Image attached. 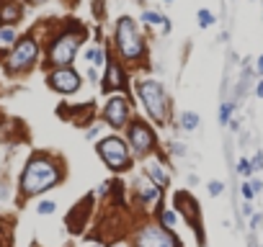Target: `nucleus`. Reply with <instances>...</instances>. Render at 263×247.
I'll list each match as a JSON object with an SVG mask.
<instances>
[{
	"instance_id": "nucleus-1",
	"label": "nucleus",
	"mask_w": 263,
	"mask_h": 247,
	"mask_svg": "<svg viewBox=\"0 0 263 247\" xmlns=\"http://www.w3.org/2000/svg\"><path fill=\"white\" fill-rule=\"evenodd\" d=\"M114 49L124 64H145L147 62V41L132 16H119L114 29Z\"/></svg>"
},
{
	"instance_id": "nucleus-2",
	"label": "nucleus",
	"mask_w": 263,
	"mask_h": 247,
	"mask_svg": "<svg viewBox=\"0 0 263 247\" xmlns=\"http://www.w3.org/2000/svg\"><path fill=\"white\" fill-rule=\"evenodd\" d=\"M135 96L140 98V103L145 106L147 116L155 124H168V114H170V98L165 93V88L160 80L155 77H137L135 80Z\"/></svg>"
},
{
	"instance_id": "nucleus-3",
	"label": "nucleus",
	"mask_w": 263,
	"mask_h": 247,
	"mask_svg": "<svg viewBox=\"0 0 263 247\" xmlns=\"http://www.w3.org/2000/svg\"><path fill=\"white\" fill-rule=\"evenodd\" d=\"M57 183H59V170L49 157H44V154L31 157L24 175H21V191L26 196L44 193L47 188H54Z\"/></svg>"
},
{
	"instance_id": "nucleus-4",
	"label": "nucleus",
	"mask_w": 263,
	"mask_h": 247,
	"mask_svg": "<svg viewBox=\"0 0 263 247\" xmlns=\"http://www.w3.org/2000/svg\"><path fill=\"white\" fill-rule=\"evenodd\" d=\"M85 41V29L83 26H70L59 31L52 41H49V52H47V59L52 67H68L75 62V54L80 49V44Z\"/></svg>"
},
{
	"instance_id": "nucleus-5",
	"label": "nucleus",
	"mask_w": 263,
	"mask_h": 247,
	"mask_svg": "<svg viewBox=\"0 0 263 247\" xmlns=\"http://www.w3.org/2000/svg\"><path fill=\"white\" fill-rule=\"evenodd\" d=\"M126 139H129L132 149H135V154H140V157L150 154L152 149L158 147L155 129H152L145 119H140V116H135V119L126 124Z\"/></svg>"
},
{
	"instance_id": "nucleus-6",
	"label": "nucleus",
	"mask_w": 263,
	"mask_h": 247,
	"mask_svg": "<svg viewBox=\"0 0 263 247\" xmlns=\"http://www.w3.org/2000/svg\"><path fill=\"white\" fill-rule=\"evenodd\" d=\"M96 149H98V154L103 157V162L111 170H126L132 165L129 142H124L121 137H106V139H101V144Z\"/></svg>"
},
{
	"instance_id": "nucleus-7",
	"label": "nucleus",
	"mask_w": 263,
	"mask_h": 247,
	"mask_svg": "<svg viewBox=\"0 0 263 247\" xmlns=\"http://www.w3.org/2000/svg\"><path fill=\"white\" fill-rule=\"evenodd\" d=\"M39 59V41L34 36H24L16 41V47L8 57V70L11 72H24L29 67H34Z\"/></svg>"
},
{
	"instance_id": "nucleus-8",
	"label": "nucleus",
	"mask_w": 263,
	"mask_h": 247,
	"mask_svg": "<svg viewBox=\"0 0 263 247\" xmlns=\"http://www.w3.org/2000/svg\"><path fill=\"white\" fill-rule=\"evenodd\" d=\"M101 119L103 124H108L111 129H124L129 121H132V103L126 96H111L106 101L103 111H101Z\"/></svg>"
},
{
	"instance_id": "nucleus-9",
	"label": "nucleus",
	"mask_w": 263,
	"mask_h": 247,
	"mask_svg": "<svg viewBox=\"0 0 263 247\" xmlns=\"http://www.w3.org/2000/svg\"><path fill=\"white\" fill-rule=\"evenodd\" d=\"M47 85L52 88V91L62 93V96H73L83 88V75L78 70H73V64L54 67V70L47 75Z\"/></svg>"
},
{
	"instance_id": "nucleus-10",
	"label": "nucleus",
	"mask_w": 263,
	"mask_h": 247,
	"mask_svg": "<svg viewBox=\"0 0 263 247\" xmlns=\"http://www.w3.org/2000/svg\"><path fill=\"white\" fill-rule=\"evenodd\" d=\"M126 88V67H124V62H119L116 57H111L108 54L106 57V72H103V77H101V91L103 93H121Z\"/></svg>"
},
{
	"instance_id": "nucleus-11",
	"label": "nucleus",
	"mask_w": 263,
	"mask_h": 247,
	"mask_svg": "<svg viewBox=\"0 0 263 247\" xmlns=\"http://www.w3.org/2000/svg\"><path fill=\"white\" fill-rule=\"evenodd\" d=\"M135 247H178V239L170 234L168 227H145L137 234Z\"/></svg>"
},
{
	"instance_id": "nucleus-12",
	"label": "nucleus",
	"mask_w": 263,
	"mask_h": 247,
	"mask_svg": "<svg viewBox=\"0 0 263 247\" xmlns=\"http://www.w3.org/2000/svg\"><path fill=\"white\" fill-rule=\"evenodd\" d=\"M173 201H175V209H178V211L186 216V221L191 224V227H193V229L199 227V206H196V201L191 198V193L181 191V193L173 196Z\"/></svg>"
},
{
	"instance_id": "nucleus-13",
	"label": "nucleus",
	"mask_w": 263,
	"mask_h": 247,
	"mask_svg": "<svg viewBox=\"0 0 263 247\" xmlns=\"http://www.w3.org/2000/svg\"><path fill=\"white\" fill-rule=\"evenodd\" d=\"M21 16H24V11H21V6L16 0H6V3L0 6V24H18Z\"/></svg>"
},
{
	"instance_id": "nucleus-14",
	"label": "nucleus",
	"mask_w": 263,
	"mask_h": 247,
	"mask_svg": "<svg viewBox=\"0 0 263 247\" xmlns=\"http://www.w3.org/2000/svg\"><path fill=\"white\" fill-rule=\"evenodd\" d=\"M137 196L142 198V201H152V198H158L160 196V186H155L150 181V175H145V178H137Z\"/></svg>"
},
{
	"instance_id": "nucleus-15",
	"label": "nucleus",
	"mask_w": 263,
	"mask_h": 247,
	"mask_svg": "<svg viewBox=\"0 0 263 247\" xmlns=\"http://www.w3.org/2000/svg\"><path fill=\"white\" fill-rule=\"evenodd\" d=\"M140 21L142 24H147V26H163V34H168L170 31V24H168V16L165 13H160V11H142V16H140Z\"/></svg>"
},
{
	"instance_id": "nucleus-16",
	"label": "nucleus",
	"mask_w": 263,
	"mask_h": 247,
	"mask_svg": "<svg viewBox=\"0 0 263 247\" xmlns=\"http://www.w3.org/2000/svg\"><path fill=\"white\" fill-rule=\"evenodd\" d=\"M145 173L150 175V181L155 183V186H160V188H165V186L170 183V175H168V170H165L160 162H150Z\"/></svg>"
},
{
	"instance_id": "nucleus-17",
	"label": "nucleus",
	"mask_w": 263,
	"mask_h": 247,
	"mask_svg": "<svg viewBox=\"0 0 263 247\" xmlns=\"http://www.w3.org/2000/svg\"><path fill=\"white\" fill-rule=\"evenodd\" d=\"M106 57H108V52L101 47V44H96V47H91V49L85 52V59H88V64H91V67L106 64Z\"/></svg>"
},
{
	"instance_id": "nucleus-18",
	"label": "nucleus",
	"mask_w": 263,
	"mask_h": 247,
	"mask_svg": "<svg viewBox=\"0 0 263 247\" xmlns=\"http://www.w3.org/2000/svg\"><path fill=\"white\" fill-rule=\"evenodd\" d=\"M202 124L199 114H193V111H181V116H178V126L183 131H196V126Z\"/></svg>"
},
{
	"instance_id": "nucleus-19",
	"label": "nucleus",
	"mask_w": 263,
	"mask_h": 247,
	"mask_svg": "<svg viewBox=\"0 0 263 247\" xmlns=\"http://www.w3.org/2000/svg\"><path fill=\"white\" fill-rule=\"evenodd\" d=\"M214 13L209 8H199V13H196V24H199V29H212L214 26Z\"/></svg>"
},
{
	"instance_id": "nucleus-20",
	"label": "nucleus",
	"mask_w": 263,
	"mask_h": 247,
	"mask_svg": "<svg viewBox=\"0 0 263 247\" xmlns=\"http://www.w3.org/2000/svg\"><path fill=\"white\" fill-rule=\"evenodd\" d=\"M232 111H235V103L232 101H225L222 106H219V124H230V116H232Z\"/></svg>"
},
{
	"instance_id": "nucleus-21",
	"label": "nucleus",
	"mask_w": 263,
	"mask_h": 247,
	"mask_svg": "<svg viewBox=\"0 0 263 247\" xmlns=\"http://www.w3.org/2000/svg\"><path fill=\"white\" fill-rule=\"evenodd\" d=\"M16 41V29L11 26H0V47H8V44Z\"/></svg>"
},
{
	"instance_id": "nucleus-22",
	"label": "nucleus",
	"mask_w": 263,
	"mask_h": 247,
	"mask_svg": "<svg viewBox=\"0 0 263 247\" xmlns=\"http://www.w3.org/2000/svg\"><path fill=\"white\" fill-rule=\"evenodd\" d=\"M54 209H57V204H54V201H41V204L36 206V211H39L41 216H47V214H54Z\"/></svg>"
},
{
	"instance_id": "nucleus-23",
	"label": "nucleus",
	"mask_w": 263,
	"mask_h": 247,
	"mask_svg": "<svg viewBox=\"0 0 263 247\" xmlns=\"http://www.w3.org/2000/svg\"><path fill=\"white\" fill-rule=\"evenodd\" d=\"M160 221H163V227L170 229V227H175V214L168 211V209H163V211H160Z\"/></svg>"
},
{
	"instance_id": "nucleus-24",
	"label": "nucleus",
	"mask_w": 263,
	"mask_h": 247,
	"mask_svg": "<svg viewBox=\"0 0 263 247\" xmlns=\"http://www.w3.org/2000/svg\"><path fill=\"white\" fill-rule=\"evenodd\" d=\"M237 173L243 175V178H248V175L253 173V165H250V160H245V157H240V162H237Z\"/></svg>"
},
{
	"instance_id": "nucleus-25",
	"label": "nucleus",
	"mask_w": 263,
	"mask_h": 247,
	"mask_svg": "<svg viewBox=\"0 0 263 247\" xmlns=\"http://www.w3.org/2000/svg\"><path fill=\"white\" fill-rule=\"evenodd\" d=\"M225 191V183H219V181H212L209 183V196H219Z\"/></svg>"
},
{
	"instance_id": "nucleus-26",
	"label": "nucleus",
	"mask_w": 263,
	"mask_h": 247,
	"mask_svg": "<svg viewBox=\"0 0 263 247\" xmlns=\"http://www.w3.org/2000/svg\"><path fill=\"white\" fill-rule=\"evenodd\" d=\"M253 72H255L258 77H263V54H260V57H255V64H253Z\"/></svg>"
},
{
	"instance_id": "nucleus-27",
	"label": "nucleus",
	"mask_w": 263,
	"mask_h": 247,
	"mask_svg": "<svg viewBox=\"0 0 263 247\" xmlns=\"http://www.w3.org/2000/svg\"><path fill=\"white\" fill-rule=\"evenodd\" d=\"M250 165H253V170H260V168H263V154H260V152H258V154L253 157V160H250Z\"/></svg>"
},
{
	"instance_id": "nucleus-28",
	"label": "nucleus",
	"mask_w": 263,
	"mask_h": 247,
	"mask_svg": "<svg viewBox=\"0 0 263 247\" xmlns=\"http://www.w3.org/2000/svg\"><path fill=\"white\" fill-rule=\"evenodd\" d=\"M240 191H243V196H245L248 201H250V198L255 196V191H253V186H250V183H245V186H243V188H240Z\"/></svg>"
},
{
	"instance_id": "nucleus-29",
	"label": "nucleus",
	"mask_w": 263,
	"mask_h": 247,
	"mask_svg": "<svg viewBox=\"0 0 263 247\" xmlns=\"http://www.w3.org/2000/svg\"><path fill=\"white\" fill-rule=\"evenodd\" d=\"M98 134H101V124H98V126H91V129H88V139H96Z\"/></svg>"
},
{
	"instance_id": "nucleus-30",
	"label": "nucleus",
	"mask_w": 263,
	"mask_h": 247,
	"mask_svg": "<svg viewBox=\"0 0 263 247\" xmlns=\"http://www.w3.org/2000/svg\"><path fill=\"white\" fill-rule=\"evenodd\" d=\"M250 224H253V229H260V224H263V214H255Z\"/></svg>"
},
{
	"instance_id": "nucleus-31",
	"label": "nucleus",
	"mask_w": 263,
	"mask_h": 247,
	"mask_svg": "<svg viewBox=\"0 0 263 247\" xmlns=\"http://www.w3.org/2000/svg\"><path fill=\"white\" fill-rule=\"evenodd\" d=\"M88 80H91V83H98V70H96V67H91V70H88Z\"/></svg>"
},
{
	"instance_id": "nucleus-32",
	"label": "nucleus",
	"mask_w": 263,
	"mask_h": 247,
	"mask_svg": "<svg viewBox=\"0 0 263 247\" xmlns=\"http://www.w3.org/2000/svg\"><path fill=\"white\" fill-rule=\"evenodd\" d=\"M255 96L263 98V77H258V83H255Z\"/></svg>"
},
{
	"instance_id": "nucleus-33",
	"label": "nucleus",
	"mask_w": 263,
	"mask_h": 247,
	"mask_svg": "<svg viewBox=\"0 0 263 247\" xmlns=\"http://www.w3.org/2000/svg\"><path fill=\"white\" fill-rule=\"evenodd\" d=\"M170 149H173L175 154H186V147H183V144H173Z\"/></svg>"
},
{
	"instance_id": "nucleus-34",
	"label": "nucleus",
	"mask_w": 263,
	"mask_h": 247,
	"mask_svg": "<svg viewBox=\"0 0 263 247\" xmlns=\"http://www.w3.org/2000/svg\"><path fill=\"white\" fill-rule=\"evenodd\" d=\"M250 186H253V191H255V193H260V191H263V183H260V181H250Z\"/></svg>"
},
{
	"instance_id": "nucleus-35",
	"label": "nucleus",
	"mask_w": 263,
	"mask_h": 247,
	"mask_svg": "<svg viewBox=\"0 0 263 247\" xmlns=\"http://www.w3.org/2000/svg\"><path fill=\"white\" fill-rule=\"evenodd\" d=\"M29 6H44V3H49V0H26Z\"/></svg>"
},
{
	"instance_id": "nucleus-36",
	"label": "nucleus",
	"mask_w": 263,
	"mask_h": 247,
	"mask_svg": "<svg viewBox=\"0 0 263 247\" xmlns=\"http://www.w3.org/2000/svg\"><path fill=\"white\" fill-rule=\"evenodd\" d=\"M163 3H175V0H163Z\"/></svg>"
},
{
	"instance_id": "nucleus-37",
	"label": "nucleus",
	"mask_w": 263,
	"mask_h": 247,
	"mask_svg": "<svg viewBox=\"0 0 263 247\" xmlns=\"http://www.w3.org/2000/svg\"><path fill=\"white\" fill-rule=\"evenodd\" d=\"M91 247H103V244H91Z\"/></svg>"
},
{
	"instance_id": "nucleus-38",
	"label": "nucleus",
	"mask_w": 263,
	"mask_h": 247,
	"mask_svg": "<svg viewBox=\"0 0 263 247\" xmlns=\"http://www.w3.org/2000/svg\"><path fill=\"white\" fill-rule=\"evenodd\" d=\"M119 247H126V244H119Z\"/></svg>"
}]
</instances>
